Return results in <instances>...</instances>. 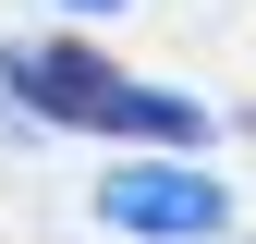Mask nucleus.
<instances>
[{
  "mask_svg": "<svg viewBox=\"0 0 256 244\" xmlns=\"http://www.w3.org/2000/svg\"><path fill=\"white\" fill-rule=\"evenodd\" d=\"M0 74L37 98V122H74V134H146V146H208V110H196V98L110 74V61L74 49V37H24V49H0Z\"/></svg>",
  "mask_w": 256,
  "mask_h": 244,
  "instance_id": "obj_1",
  "label": "nucleus"
},
{
  "mask_svg": "<svg viewBox=\"0 0 256 244\" xmlns=\"http://www.w3.org/2000/svg\"><path fill=\"white\" fill-rule=\"evenodd\" d=\"M98 220L110 232H134V244H208V232H232V196H220L208 171H98Z\"/></svg>",
  "mask_w": 256,
  "mask_h": 244,
  "instance_id": "obj_2",
  "label": "nucleus"
},
{
  "mask_svg": "<svg viewBox=\"0 0 256 244\" xmlns=\"http://www.w3.org/2000/svg\"><path fill=\"white\" fill-rule=\"evenodd\" d=\"M61 12H122V0H61Z\"/></svg>",
  "mask_w": 256,
  "mask_h": 244,
  "instance_id": "obj_3",
  "label": "nucleus"
}]
</instances>
